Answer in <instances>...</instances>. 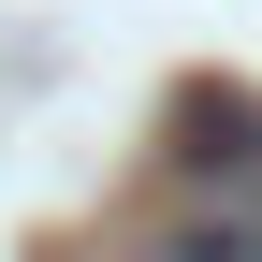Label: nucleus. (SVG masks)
<instances>
[{"label":"nucleus","mask_w":262,"mask_h":262,"mask_svg":"<svg viewBox=\"0 0 262 262\" xmlns=\"http://www.w3.org/2000/svg\"><path fill=\"white\" fill-rule=\"evenodd\" d=\"M131 262H262V219H175V233H146Z\"/></svg>","instance_id":"1"}]
</instances>
